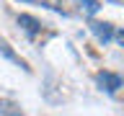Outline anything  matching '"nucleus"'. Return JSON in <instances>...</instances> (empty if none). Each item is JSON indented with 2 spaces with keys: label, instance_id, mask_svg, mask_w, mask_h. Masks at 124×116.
<instances>
[{
  "label": "nucleus",
  "instance_id": "obj_1",
  "mask_svg": "<svg viewBox=\"0 0 124 116\" xmlns=\"http://www.w3.org/2000/svg\"><path fill=\"white\" fill-rule=\"evenodd\" d=\"M96 83L101 85V90H106V93H116L119 88H122V75H116V72H98L96 75Z\"/></svg>",
  "mask_w": 124,
  "mask_h": 116
},
{
  "label": "nucleus",
  "instance_id": "obj_2",
  "mask_svg": "<svg viewBox=\"0 0 124 116\" xmlns=\"http://www.w3.org/2000/svg\"><path fill=\"white\" fill-rule=\"evenodd\" d=\"M91 31H93V36L98 39L101 44H108V41H111V39H114V26H111V23H101V21H93L91 23Z\"/></svg>",
  "mask_w": 124,
  "mask_h": 116
},
{
  "label": "nucleus",
  "instance_id": "obj_3",
  "mask_svg": "<svg viewBox=\"0 0 124 116\" xmlns=\"http://www.w3.org/2000/svg\"><path fill=\"white\" fill-rule=\"evenodd\" d=\"M0 54H3V57H5L8 62H13V65H18V67H23V70H29V65H26V59H21V57H18V54L13 52V46L8 44L5 39L0 36Z\"/></svg>",
  "mask_w": 124,
  "mask_h": 116
},
{
  "label": "nucleus",
  "instance_id": "obj_4",
  "mask_svg": "<svg viewBox=\"0 0 124 116\" xmlns=\"http://www.w3.org/2000/svg\"><path fill=\"white\" fill-rule=\"evenodd\" d=\"M18 26H23V31H26L29 36H36L39 31H41V23H39L34 15H26V13L18 15Z\"/></svg>",
  "mask_w": 124,
  "mask_h": 116
},
{
  "label": "nucleus",
  "instance_id": "obj_5",
  "mask_svg": "<svg viewBox=\"0 0 124 116\" xmlns=\"http://www.w3.org/2000/svg\"><path fill=\"white\" fill-rule=\"evenodd\" d=\"M0 116H26V114L21 111L18 103H13L8 98H0Z\"/></svg>",
  "mask_w": 124,
  "mask_h": 116
},
{
  "label": "nucleus",
  "instance_id": "obj_6",
  "mask_svg": "<svg viewBox=\"0 0 124 116\" xmlns=\"http://www.w3.org/2000/svg\"><path fill=\"white\" fill-rule=\"evenodd\" d=\"M75 3H78V13H83V15H96L101 10L98 0H75Z\"/></svg>",
  "mask_w": 124,
  "mask_h": 116
},
{
  "label": "nucleus",
  "instance_id": "obj_7",
  "mask_svg": "<svg viewBox=\"0 0 124 116\" xmlns=\"http://www.w3.org/2000/svg\"><path fill=\"white\" fill-rule=\"evenodd\" d=\"M21 3H34V0H21Z\"/></svg>",
  "mask_w": 124,
  "mask_h": 116
}]
</instances>
